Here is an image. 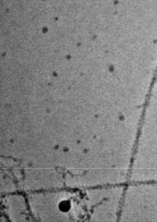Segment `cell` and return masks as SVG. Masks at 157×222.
<instances>
[{"mask_svg":"<svg viewBox=\"0 0 157 222\" xmlns=\"http://www.w3.org/2000/svg\"><path fill=\"white\" fill-rule=\"evenodd\" d=\"M60 210L66 212L68 211L70 208V203L69 201H63L60 203L59 206Z\"/></svg>","mask_w":157,"mask_h":222,"instance_id":"cell-1","label":"cell"}]
</instances>
